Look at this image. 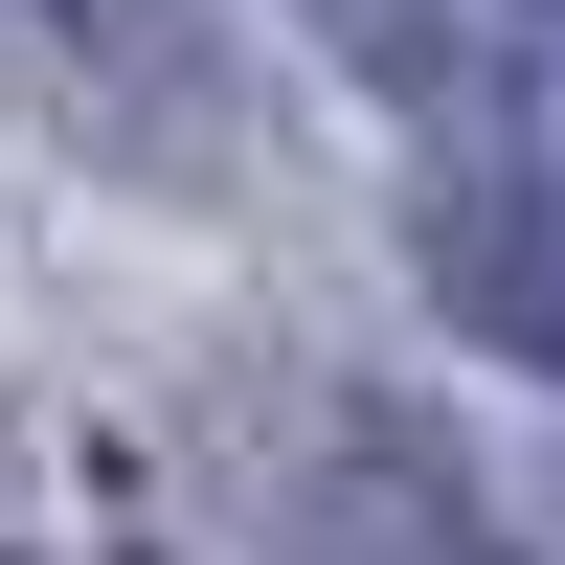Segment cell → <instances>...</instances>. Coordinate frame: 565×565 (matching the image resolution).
Masks as SVG:
<instances>
[{"label": "cell", "mask_w": 565, "mask_h": 565, "mask_svg": "<svg viewBox=\"0 0 565 565\" xmlns=\"http://www.w3.org/2000/svg\"><path fill=\"white\" fill-rule=\"evenodd\" d=\"M0 45L45 68V114H68L114 181H226L249 68H226V23H204V0H0Z\"/></svg>", "instance_id": "6da1fadb"}, {"label": "cell", "mask_w": 565, "mask_h": 565, "mask_svg": "<svg viewBox=\"0 0 565 565\" xmlns=\"http://www.w3.org/2000/svg\"><path fill=\"white\" fill-rule=\"evenodd\" d=\"M407 249H430V295L476 317L498 362H543V385H565V159H476V181H430V204H407Z\"/></svg>", "instance_id": "7a4b0ae2"}]
</instances>
